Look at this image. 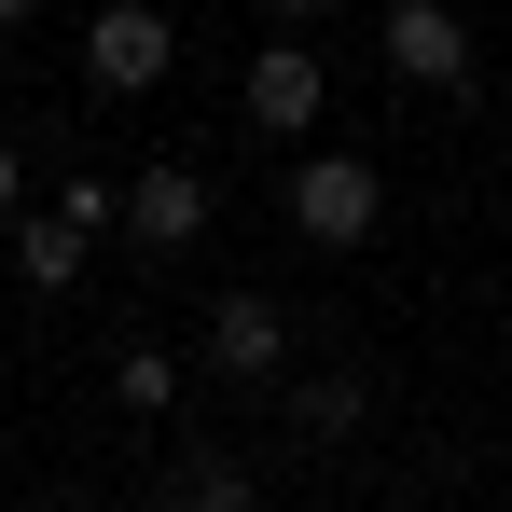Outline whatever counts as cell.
<instances>
[{
  "mask_svg": "<svg viewBox=\"0 0 512 512\" xmlns=\"http://www.w3.org/2000/svg\"><path fill=\"white\" fill-rule=\"evenodd\" d=\"M167 70H180L167 0H97V14H84V84H97V97H153Z\"/></svg>",
  "mask_w": 512,
  "mask_h": 512,
  "instance_id": "obj_3",
  "label": "cell"
},
{
  "mask_svg": "<svg viewBox=\"0 0 512 512\" xmlns=\"http://www.w3.org/2000/svg\"><path fill=\"white\" fill-rule=\"evenodd\" d=\"M360 416H374V388H360V374H291V429H305V443H346Z\"/></svg>",
  "mask_w": 512,
  "mask_h": 512,
  "instance_id": "obj_9",
  "label": "cell"
},
{
  "mask_svg": "<svg viewBox=\"0 0 512 512\" xmlns=\"http://www.w3.org/2000/svg\"><path fill=\"white\" fill-rule=\"evenodd\" d=\"M153 512H263L250 457H222V443H180L167 471H153Z\"/></svg>",
  "mask_w": 512,
  "mask_h": 512,
  "instance_id": "obj_7",
  "label": "cell"
},
{
  "mask_svg": "<svg viewBox=\"0 0 512 512\" xmlns=\"http://www.w3.org/2000/svg\"><path fill=\"white\" fill-rule=\"evenodd\" d=\"M388 222V167L374 153H291V236L305 250H360Z\"/></svg>",
  "mask_w": 512,
  "mask_h": 512,
  "instance_id": "obj_1",
  "label": "cell"
},
{
  "mask_svg": "<svg viewBox=\"0 0 512 512\" xmlns=\"http://www.w3.org/2000/svg\"><path fill=\"white\" fill-rule=\"evenodd\" d=\"M236 97H250V125H263V139H319V111H333V70H319V42H263Z\"/></svg>",
  "mask_w": 512,
  "mask_h": 512,
  "instance_id": "obj_6",
  "label": "cell"
},
{
  "mask_svg": "<svg viewBox=\"0 0 512 512\" xmlns=\"http://www.w3.org/2000/svg\"><path fill=\"white\" fill-rule=\"evenodd\" d=\"M0 222H28V153L0 139Z\"/></svg>",
  "mask_w": 512,
  "mask_h": 512,
  "instance_id": "obj_11",
  "label": "cell"
},
{
  "mask_svg": "<svg viewBox=\"0 0 512 512\" xmlns=\"http://www.w3.org/2000/svg\"><path fill=\"white\" fill-rule=\"evenodd\" d=\"M84 263H97V222H70V208H28V222H14V277H28V291H70Z\"/></svg>",
  "mask_w": 512,
  "mask_h": 512,
  "instance_id": "obj_8",
  "label": "cell"
},
{
  "mask_svg": "<svg viewBox=\"0 0 512 512\" xmlns=\"http://www.w3.org/2000/svg\"><path fill=\"white\" fill-rule=\"evenodd\" d=\"M194 374H222V388H291V305H277V291H208Z\"/></svg>",
  "mask_w": 512,
  "mask_h": 512,
  "instance_id": "obj_2",
  "label": "cell"
},
{
  "mask_svg": "<svg viewBox=\"0 0 512 512\" xmlns=\"http://www.w3.org/2000/svg\"><path fill=\"white\" fill-rule=\"evenodd\" d=\"M14 14H42V0H0V28H14Z\"/></svg>",
  "mask_w": 512,
  "mask_h": 512,
  "instance_id": "obj_13",
  "label": "cell"
},
{
  "mask_svg": "<svg viewBox=\"0 0 512 512\" xmlns=\"http://www.w3.org/2000/svg\"><path fill=\"white\" fill-rule=\"evenodd\" d=\"M388 84H416V97H471V28L443 14V0H388Z\"/></svg>",
  "mask_w": 512,
  "mask_h": 512,
  "instance_id": "obj_4",
  "label": "cell"
},
{
  "mask_svg": "<svg viewBox=\"0 0 512 512\" xmlns=\"http://www.w3.org/2000/svg\"><path fill=\"white\" fill-rule=\"evenodd\" d=\"M263 14H277V28H319V0H263Z\"/></svg>",
  "mask_w": 512,
  "mask_h": 512,
  "instance_id": "obj_12",
  "label": "cell"
},
{
  "mask_svg": "<svg viewBox=\"0 0 512 512\" xmlns=\"http://www.w3.org/2000/svg\"><path fill=\"white\" fill-rule=\"evenodd\" d=\"M111 402H125V416H167V402H180V360H167V346H111Z\"/></svg>",
  "mask_w": 512,
  "mask_h": 512,
  "instance_id": "obj_10",
  "label": "cell"
},
{
  "mask_svg": "<svg viewBox=\"0 0 512 512\" xmlns=\"http://www.w3.org/2000/svg\"><path fill=\"white\" fill-rule=\"evenodd\" d=\"M125 250H153V263H180V250H208V167H139L125 180Z\"/></svg>",
  "mask_w": 512,
  "mask_h": 512,
  "instance_id": "obj_5",
  "label": "cell"
}]
</instances>
